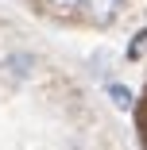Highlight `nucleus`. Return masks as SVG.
I'll use <instances>...</instances> for the list:
<instances>
[{"instance_id": "obj_1", "label": "nucleus", "mask_w": 147, "mask_h": 150, "mask_svg": "<svg viewBox=\"0 0 147 150\" xmlns=\"http://www.w3.org/2000/svg\"><path fill=\"white\" fill-rule=\"evenodd\" d=\"M35 66H39V58H35V54H27V50H12V54L0 58V77H8V81L23 85V81H31Z\"/></svg>"}, {"instance_id": "obj_4", "label": "nucleus", "mask_w": 147, "mask_h": 150, "mask_svg": "<svg viewBox=\"0 0 147 150\" xmlns=\"http://www.w3.org/2000/svg\"><path fill=\"white\" fill-rule=\"evenodd\" d=\"M47 12H74V8H85V0H43Z\"/></svg>"}, {"instance_id": "obj_5", "label": "nucleus", "mask_w": 147, "mask_h": 150, "mask_svg": "<svg viewBox=\"0 0 147 150\" xmlns=\"http://www.w3.org/2000/svg\"><path fill=\"white\" fill-rule=\"evenodd\" d=\"M136 115H139V131L147 135V93H143V100H139V112H136Z\"/></svg>"}, {"instance_id": "obj_3", "label": "nucleus", "mask_w": 147, "mask_h": 150, "mask_svg": "<svg viewBox=\"0 0 147 150\" xmlns=\"http://www.w3.org/2000/svg\"><path fill=\"white\" fill-rule=\"evenodd\" d=\"M105 93H108V100H112L116 108H132V104H136V100H132V88L116 85V81H108V85H105Z\"/></svg>"}, {"instance_id": "obj_2", "label": "nucleus", "mask_w": 147, "mask_h": 150, "mask_svg": "<svg viewBox=\"0 0 147 150\" xmlns=\"http://www.w3.org/2000/svg\"><path fill=\"white\" fill-rule=\"evenodd\" d=\"M120 8H124V0H85V16H89L97 27H108Z\"/></svg>"}]
</instances>
